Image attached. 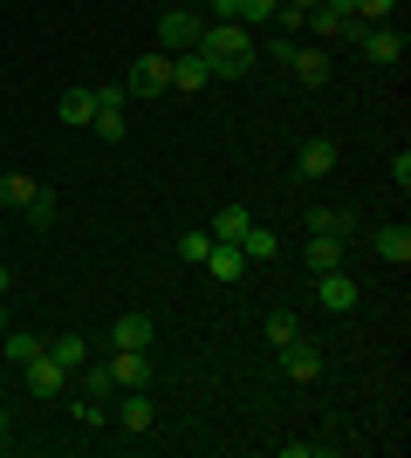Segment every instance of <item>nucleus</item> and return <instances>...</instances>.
<instances>
[{"label": "nucleus", "mask_w": 411, "mask_h": 458, "mask_svg": "<svg viewBox=\"0 0 411 458\" xmlns=\"http://www.w3.org/2000/svg\"><path fill=\"white\" fill-rule=\"evenodd\" d=\"M247 226H254V212H247V206H219L206 233H213V240H227V247H240V233H247Z\"/></svg>", "instance_id": "21"}, {"label": "nucleus", "mask_w": 411, "mask_h": 458, "mask_svg": "<svg viewBox=\"0 0 411 458\" xmlns=\"http://www.w3.org/2000/svg\"><path fill=\"white\" fill-rule=\"evenodd\" d=\"M343 247H350V240H336V233H309V240H302V267L309 274H336L343 267Z\"/></svg>", "instance_id": "12"}, {"label": "nucleus", "mask_w": 411, "mask_h": 458, "mask_svg": "<svg viewBox=\"0 0 411 458\" xmlns=\"http://www.w3.org/2000/svg\"><path fill=\"white\" fill-rule=\"evenodd\" d=\"M336 165H343V144H336L330 131H315L309 144H302V151H295V172H302V178H330Z\"/></svg>", "instance_id": "8"}, {"label": "nucleus", "mask_w": 411, "mask_h": 458, "mask_svg": "<svg viewBox=\"0 0 411 458\" xmlns=\"http://www.w3.org/2000/svg\"><path fill=\"white\" fill-rule=\"evenodd\" d=\"M172 89L178 96H199V89H213V69L199 55H172Z\"/></svg>", "instance_id": "16"}, {"label": "nucleus", "mask_w": 411, "mask_h": 458, "mask_svg": "<svg viewBox=\"0 0 411 458\" xmlns=\"http://www.w3.org/2000/svg\"><path fill=\"white\" fill-rule=\"evenodd\" d=\"M405 48H411L405 21H371V28H364V48H356V55H364V62H377V69H391V62H405Z\"/></svg>", "instance_id": "3"}, {"label": "nucleus", "mask_w": 411, "mask_h": 458, "mask_svg": "<svg viewBox=\"0 0 411 458\" xmlns=\"http://www.w3.org/2000/svg\"><path fill=\"white\" fill-rule=\"evenodd\" d=\"M0 335H7V301H0Z\"/></svg>", "instance_id": "35"}, {"label": "nucleus", "mask_w": 411, "mask_h": 458, "mask_svg": "<svg viewBox=\"0 0 411 458\" xmlns=\"http://www.w3.org/2000/svg\"><path fill=\"white\" fill-rule=\"evenodd\" d=\"M62 123H69V131H90V116H97V89H62Z\"/></svg>", "instance_id": "19"}, {"label": "nucleus", "mask_w": 411, "mask_h": 458, "mask_svg": "<svg viewBox=\"0 0 411 458\" xmlns=\"http://www.w3.org/2000/svg\"><path fill=\"white\" fill-rule=\"evenodd\" d=\"M193 55L213 69V82H240L254 69V28H240V21H206Z\"/></svg>", "instance_id": "1"}, {"label": "nucleus", "mask_w": 411, "mask_h": 458, "mask_svg": "<svg viewBox=\"0 0 411 458\" xmlns=\"http://www.w3.org/2000/svg\"><path fill=\"white\" fill-rule=\"evenodd\" d=\"M110 383L117 390H151V349H117L110 356Z\"/></svg>", "instance_id": "11"}, {"label": "nucleus", "mask_w": 411, "mask_h": 458, "mask_svg": "<svg viewBox=\"0 0 411 458\" xmlns=\"http://www.w3.org/2000/svg\"><path fill=\"white\" fill-rule=\"evenodd\" d=\"M302 226H309V233H336V240H350V233H356V212H343V206H309V212H302Z\"/></svg>", "instance_id": "15"}, {"label": "nucleus", "mask_w": 411, "mask_h": 458, "mask_svg": "<svg viewBox=\"0 0 411 458\" xmlns=\"http://www.w3.org/2000/svg\"><path fill=\"white\" fill-rule=\"evenodd\" d=\"M41 349H48V343H41V335H28V328H7V335H0V356H7V363H35V356H41Z\"/></svg>", "instance_id": "23"}, {"label": "nucleus", "mask_w": 411, "mask_h": 458, "mask_svg": "<svg viewBox=\"0 0 411 458\" xmlns=\"http://www.w3.org/2000/svg\"><path fill=\"white\" fill-rule=\"evenodd\" d=\"M21 383H28V397H62V390H69V369L41 349L35 363H21Z\"/></svg>", "instance_id": "10"}, {"label": "nucleus", "mask_w": 411, "mask_h": 458, "mask_svg": "<svg viewBox=\"0 0 411 458\" xmlns=\"http://www.w3.org/2000/svg\"><path fill=\"white\" fill-rule=\"evenodd\" d=\"M14 438V411H7V403H0V445Z\"/></svg>", "instance_id": "33"}, {"label": "nucleus", "mask_w": 411, "mask_h": 458, "mask_svg": "<svg viewBox=\"0 0 411 458\" xmlns=\"http://www.w3.org/2000/svg\"><path fill=\"white\" fill-rule=\"evenodd\" d=\"M56 212H62V199H56V185H41V191H35V199H28V212H21V219H28V226H35V233H48V226H56Z\"/></svg>", "instance_id": "24"}, {"label": "nucleus", "mask_w": 411, "mask_h": 458, "mask_svg": "<svg viewBox=\"0 0 411 458\" xmlns=\"http://www.w3.org/2000/svg\"><path fill=\"white\" fill-rule=\"evenodd\" d=\"M90 131H97L103 144H124V131H131V110H97V116H90Z\"/></svg>", "instance_id": "27"}, {"label": "nucleus", "mask_w": 411, "mask_h": 458, "mask_svg": "<svg viewBox=\"0 0 411 458\" xmlns=\"http://www.w3.org/2000/svg\"><path fill=\"white\" fill-rule=\"evenodd\" d=\"M69 411H76V424H110V403L103 397H76Z\"/></svg>", "instance_id": "30"}, {"label": "nucleus", "mask_w": 411, "mask_h": 458, "mask_svg": "<svg viewBox=\"0 0 411 458\" xmlns=\"http://www.w3.org/2000/svg\"><path fill=\"white\" fill-rule=\"evenodd\" d=\"M206 274H213V281H240V274H247V253L227 247V240H213V253H206Z\"/></svg>", "instance_id": "22"}, {"label": "nucleus", "mask_w": 411, "mask_h": 458, "mask_svg": "<svg viewBox=\"0 0 411 458\" xmlns=\"http://www.w3.org/2000/svg\"><path fill=\"white\" fill-rule=\"evenodd\" d=\"M371 247H377V260L411 267V226H405V219H398V226H377V233H371Z\"/></svg>", "instance_id": "13"}, {"label": "nucleus", "mask_w": 411, "mask_h": 458, "mask_svg": "<svg viewBox=\"0 0 411 458\" xmlns=\"http://www.w3.org/2000/svg\"><path fill=\"white\" fill-rule=\"evenodd\" d=\"M124 89L131 96H165L172 89V55H165V48H158V55H137L131 69H124Z\"/></svg>", "instance_id": "5"}, {"label": "nucleus", "mask_w": 411, "mask_h": 458, "mask_svg": "<svg viewBox=\"0 0 411 458\" xmlns=\"http://www.w3.org/2000/svg\"><path fill=\"white\" fill-rule=\"evenodd\" d=\"M356 21H398V0H350Z\"/></svg>", "instance_id": "29"}, {"label": "nucleus", "mask_w": 411, "mask_h": 458, "mask_svg": "<svg viewBox=\"0 0 411 458\" xmlns=\"http://www.w3.org/2000/svg\"><path fill=\"white\" fill-rule=\"evenodd\" d=\"M315 301H322V315H356V281H350V267H336V274H315Z\"/></svg>", "instance_id": "7"}, {"label": "nucleus", "mask_w": 411, "mask_h": 458, "mask_svg": "<svg viewBox=\"0 0 411 458\" xmlns=\"http://www.w3.org/2000/svg\"><path fill=\"white\" fill-rule=\"evenodd\" d=\"M151 343H158V322H151V315H117L110 349H151Z\"/></svg>", "instance_id": "14"}, {"label": "nucleus", "mask_w": 411, "mask_h": 458, "mask_svg": "<svg viewBox=\"0 0 411 458\" xmlns=\"http://www.w3.org/2000/svg\"><path fill=\"white\" fill-rule=\"evenodd\" d=\"M69 383H82V397H103V403L117 397V383H110V363H82Z\"/></svg>", "instance_id": "25"}, {"label": "nucleus", "mask_w": 411, "mask_h": 458, "mask_svg": "<svg viewBox=\"0 0 411 458\" xmlns=\"http://www.w3.org/2000/svg\"><path fill=\"white\" fill-rule=\"evenodd\" d=\"M48 356H56V363L69 369V377H76V369L90 363V343H82L76 328H62V335H48Z\"/></svg>", "instance_id": "20"}, {"label": "nucleus", "mask_w": 411, "mask_h": 458, "mask_svg": "<svg viewBox=\"0 0 411 458\" xmlns=\"http://www.w3.org/2000/svg\"><path fill=\"white\" fill-rule=\"evenodd\" d=\"M281 62H288V76L302 82V89H322V82L336 76L330 41H281Z\"/></svg>", "instance_id": "2"}, {"label": "nucleus", "mask_w": 411, "mask_h": 458, "mask_svg": "<svg viewBox=\"0 0 411 458\" xmlns=\"http://www.w3.org/2000/svg\"><path fill=\"white\" fill-rule=\"evenodd\" d=\"M206 253H213V233H206V226L178 233V260H185V267H206Z\"/></svg>", "instance_id": "26"}, {"label": "nucleus", "mask_w": 411, "mask_h": 458, "mask_svg": "<svg viewBox=\"0 0 411 458\" xmlns=\"http://www.w3.org/2000/svg\"><path fill=\"white\" fill-rule=\"evenodd\" d=\"M274 356H281V377H288V383H315V377H322V349H315L309 335H295V343H281Z\"/></svg>", "instance_id": "9"}, {"label": "nucleus", "mask_w": 411, "mask_h": 458, "mask_svg": "<svg viewBox=\"0 0 411 458\" xmlns=\"http://www.w3.org/2000/svg\"><path fill=\"white\" fill-rule=\"evenodd\" d=\"M240 253H247V267H261V260H274V253H281V233L254 219V226L240 233Z\"/></svg>", "instance_id": "17"}, {"label": "nucleus", "mask_w": 411, "mask_h": 458, "mask_svg": "<svg viewBox=\"0 0 411 458\" xmlns=\"http://www.w3.org/2000/svg\"><path fill=\"white\" fill-rule=\"evenodd\" d=\"M7 294H14V274H7V267H0V301H7Z\"/></svg>", "instance_id": "34"}, {"label": "nucleus", "mask_w": 411, "mask_h": 458, "mask_svg": "<svg viewBox=\"0 0 411 458\" xmlns=\"http://www.w3.org/2000/svg\"><path fill=\"white\" fill-rule=\"evenodd\" d=\"M295 335H302V322H295V308H274V315H268V343L281 349V343H295Z\"/></svg>", "instance_id": "28"}, {"label": "nucleus", "mask_w": 411, "mask_h": 458, "mask_svg": "<svg viewBox=\"0 0 411 458\" xmlns=\"http://www.w3.org/2000/svg\"><path fill=\"white\" fill-rule=\"evenodd\" d=\"M199 28H206L199 14L172 7V14H158V48H165V55H193V48H199Z\"/></svg>", "instance_id": "6"}, {"label": "nucleus", "mask_w": 411, "mask_h": 458, "mask_svg": "<svg viewBox=\"0 0 411 458\" xmlns=\"http://www.w3.org/2000/svg\"><path fill=\"white\" fill-rule=\"evenodd\" d=\"M110 418H117L124 438H151V431H158V403H151V390H117V411H110Z\"/></svg>", "instance_id": "4"}, {"label": "nucleus", "mask_w": 411, "mask_h": 458, "mask_svg": "<svg viewBox=\"0 0 411 458\" xmlns=\"http://www.w3.org/2000/svg\"><path fill=\"white\" fill-rule=\"evenodd\" d=\"M124 103H131L124 82H97V110H124Z\"/></svg>", "instance_id": "31"}, {"label": "nucleus", "mask_w": 411, "mask_h": 458, "mask_svg": "<svg viewBox=\"0 0 411 458\" xmlns=\"http://www.w3.org/2000/svg\"><path fill=\"white\" fill-rule=\"evenodd\" d=\"M35 191H41V178H28V172H0V206L14 212V219L28 212V199H35Z\"/></svg>", "instance_id": "18"}, {"label": "nucleus", "mask_w": 411, "mask_h": 458, "mask_svg": "<svg viewBox=\"0 0 411 458\" xmlns=\"http://www.w3.org/2000/svg\"><path fill=\"white\" fill-rule=\"evenodd\" d=\"M391 185H398V199L411 191V151H398V157H391Z\"/></svg>", "instance_id": "32"}]
</instances>
